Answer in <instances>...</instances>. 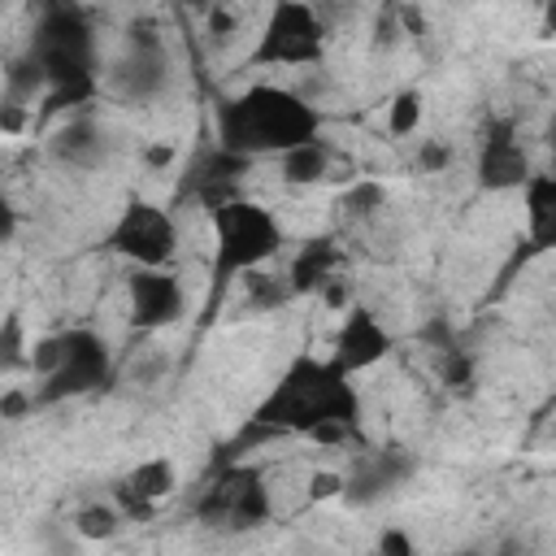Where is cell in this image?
<instances>
[{
    "label": "cell",
    "mask_w": 556,
    "mask_h": 556,
    "mask_svg": "<svg viewBox=\"0 0 556 556\" xmlns=\"http://www.w3.org/2000/svg\"><path fill=\"white\" fill-rule=\"evenodd\" d=\"M252 421L265 426L274 439L308 434L313 443H326V447H339V443L361 447V395L352 378L308 352L282 369L269 395L252 408Z\"/></svg>",
    "instance_id": "1"
},
{
    "label": "cell",
    "mask_w": 556,
    "mask_h": 556,
    "mask_svg": "<svg viewBox=\"0 0 556 556\" xmlns=\"http://www.w3.org/2000/svg\"><path fill=\"white\" fill-rule=\"evenodd\" d=\"M321 139V113L278 83H252L217 104V148L235 156H282Z\"/></svg>",
    "instance_id": "2"
},
{
    "label": "cell",
    "mask_w": 556,
    "mask_h": 556,
    "mask_svg": "<svg viewBox=\"0 0 556 556\" xmlns=\"http://www.w3.org/2000/svg\"><path fill=\"white\" fill-rule=\"evenodd\" d=\"M30 56L48 78L43 113H83L104 91L91 22L70 4H52L39 13Z\"/></svg>",
    "instance_id": "3"
},
{
    "label": "cell",
    "mask_w": 556,
    "mask_h": 556,
    "mask_svg": "<svg viewBox=\"0 0 556 556\" xmlns=\"http://www.w3.org/2000/svg\"><path fill=\"white\" fill-rule=\"evenodd\" d=\"M208 226H213V248H208V295H204V321L217 317V308L226 304L230 287L243 282L248 274L265 269L269 256H278L282 248V222L239 195L230 204H222L217 213H208Z\"/></svg>",
    "instance_id": "4"
},
{
    "label": "cell",
    "mask_w": 556,
    "mask_h": 556,
    "mask_svg": "<svg viewBox=\"0 0 556 556\" xmlns=\"http://www.w3.org/2000/svg\"><path fill=\"white\" fill-rule=\"evenodd\" d=\"M195 517L204 526H217V530H230V534L261 530L274 517V495H269L265 473L248 460L217 465L213 482L195 500Z\"/></svg>",
    "instance_id": "5"
},
{
    "label": "cell",
    "mask_w": 556,
    "mask_h": 556,
    "mask_svg": "<svg viewBox=\"0 0 556 556\" xmlns=\"http://www.w3.org/2000/svg\"><path fill=\"white\" fill-rule=\"evenodd\" d=\"M326 52V22L313 4H278L269 9L252 52H248V65L256 70H300V65H317Z\"/></svg>",
    "instance_id": "6"
},
{
    "label": "cell",
    "mask_w": 556,
    "mask_h": 556,
    "mask_svg": "<svg viewBox=\"0 0 556 556\" xmlns=\"http://www.w3.org/2000/svg\"><path fill=\"white\" fill-rule=\"evenodd\" d=\"M61 339V356H56V369L39 382L35 400L39 404H61V400H78V395H91L100 387L113 382L117 365H113V348L100 330L91 326H70L56 334Z\"/></svg>",
    "instance_id": "7"
},
{
    "label": "cell",
    "mask_w": 556,
    "mask_h": 556,
    "mask_svg": "<svg viewBox=\"0 0 556 556\" xmlns=\"http://www.w3.org/2000/svg\"><path fill=\"white\" fill-rule=\"evenodd\" d=\"M104 252L130 261L135 269H169L178 252V222L165 204L152 200H126L104 230Z\"/></svg>",
    "instance_id": "8"
},
{
    "label": "cell",
    "mask_w": 556,
    "mask_h": 556,
    "mask_svg": "<svg viewBox=\"0 0 556 556\" xmlns=\"http://www.w3.org/2000/svg\"><path fill=\"white\" fill-rule=\"evenodd\" d=\"M169 78H174V70H169L165 39L156 30H130L122 56L109 70V91L130 104H148L169 91Z\"/></svg>",
    "instance_id": "9"
},
{
    "label": "cell",
    "mask_w": 556,
    "mask_h": 556,
    "mask_svg": "<svg viewBox=\"0 0 556 556\" xmlns=\"http://www.w3.org/2000/svg\"><path fill=\"white\" fill-rule=\"evenodd\" d=\"M478 187L486 191H521L530 182V156L526 143L517 139V122L513 117H491L478 135V161H473Z\"/></svg>",
    "instance_id": "10"
},
{
    "label": "cell",
    "mask_w": 556,
    "mask_h": 556,
    "mask_svg": "<svg viewBox=\"0 0 556 556\" xmlns=\"http://www.w3.org/2000/svg\"><path fill=\"white\" fill-rule=\"evenodd\" d=\"M391 348H395V334L382 326V317L369 308V304H352L348 313H343V321H339V334H334V348H330V365L339 369V374H365V369H374L378 361H387L391 356Z\"/></svg>",
    "instance_id": "11"
},
{
    "label": "cell",
    "mask_w": 556,
    "mask_h": 556,
    "mask_svg": "<svg viewBox=\"0 0 556 556\" xmlns=\"http://www.w3.org/2000/svg\"><path fill=\"white\" fill-rule=\"evenodd\" d=\"M413 469H417V460L404 447H365L352 456V465L343 473V500L352 508H369L382 495L400 491Z\"/></svg>",
    "instance_id": "12"
},
{
    "label": "cell",
    "mask_w": 556,
    "mask_h": 556,
    "mask_svg": "<svg viewBox=\"0 0 556 556\" xmlns=\"http://www.w3.org/2000/svg\"><path fill=\"white\" fill-rule=\"evenodd\" d=\"M126 304H130V321L139 330H161L187 313V287L174 269H130Z\"/></svg>",
    "instance_id": "13"
},
{
    "label": "cell",
    "mask_w": 556,
    "mask_h": 556,
    "mask_svg": "<svg viewBox=\"0 0 556 556\" xmlns=\"http://www.w3.org/2000/svg\"><path fill=\"white\" fill-rule=\"evenodd\" d=\"M48 156L65 169H100L104 156H109V135L104 126L83 109V113H70L52 135H48Z\"/></svg>",
    "instance_id": "14"
},
{
    "label": "cell",
    "mask_w": 556,
    "mask_h": 556,
    "mask_svg": "<svg viewBox=\"0 0 556 556\" xmlns=\"http://www.w3.org/2000/svg\"><path fill=\"white\" fill-rule=\"evenodd\" d=\"M248 156H235V152H226V148H217L213 143V152L208 156H200L195 165H191V174H187V191L208 208V213H217L222 204H230V200H239L243 191H239V178L248 174Z\"/></svg>",
    "instance_id": "15"
},
{
    "label": "cell",
    "mask_w": 556,
    "mask_h": 556,
    "mask_svg": "<svg viewBox=\"0 0 556 556\" xmlns=\"http://www.w3.org/2000/svg\"><path fill=\"white\" fill-rule=\"evenodd\" d=\"M339 265H343L339 243H334L330 235H313V239H304L300 252L291 256V265H287V282H291L295 295H321L334 278H343Z\"/></svg>",
    "instance_id": "16"
},
{
    "label": "cell",
    "mask_w": 556,
    "mask_h": 556,
    "mask_svg": "<svg viewBox=\"0 0 556 556\" xmlns=\"http://www.w3.org/2000/svg\"><path fill=\"white\" fill-rule=\"evenodd\" d=\"M526 208V252H556V174H530L521 187Z\"/></svg>",
    "instance_id": "17"
},
{
    "label": "cell",
    "mask_w": 556,
    "mask_h": 556,
    "mask_svg": "<svg viewBox=\"0 0 556 556\" xmlns=\"http://www.w3.org/2000/svg\"><path fill=\"white\" fill-rule=\"evenodd\" d=\"M330 161H334V148L326 139H313V143H300L278 156V178L291 187H313L330 174Z\"/></svg>",
    "instance_id": "18"
},
{
    "label": "cell",
    "mask_w": 556,
    "mask_h": 556,
    "mask_svg": "<svg viewBox=\"0 0 556 556\" xmlns=\"http://www.w3.org/2000/svg\"><path fill=\"white\" fill-rule=\"evenodd\" d=\"M126 491H135L139 500H148V504H161L174 486H178V465L169 460V456H148V460H139L126 478H117Z\"/></svg>",
    "instance_id": "19"
},
{
    "label": "cell",
    "mask_w": 556,
    "mask_h": 556,
    "mask_svg": "<svg viewBox=\"0 0 556 556\" xmlns=\"http://www.w3.org/2000/svg\"><path fill=\"white\" fill-rule=\"evenodd\" d=\"M122 513H117V504L113 500H100V504H83L78 513H74V530H78V539H87V543H104V539H113L117 530H122Z\"/></svg>",
    "instance_id": "20"
},
{
    "label": "cell",
    "mask_w": 556,
    "mask_h": 556,
    "mask_svg": "<svg viewBox=\"0 0 556 556\" xmlns=\"http://www.w3.org/2000/svg\"><path fill=\"white\" fill-rule=\"evenodd\" d=\"M421 117H426V96H421V87H404V91L391 96V104H387V130H391L395 139L417 135Z\"/></svg>",
    "instance_id": "21"
},
{
    "label": "cell",
    "mask_w": 556,
    "mask_h": 556,
    "mask_svg": "<svg viewBox=\"0 0 556 556\" xmlns=\"http://www.w3.org/2000/svg\"><path fill=\"white\" fill-rule=\"evenodd\" d=\"M243 287H248V300H252L256 308H278V304L295 300V291H291L287 274H282V278H269L265 269H256V274H248V278H243Z\"/></svg>",
    "instance_id": "22"
},
{
    "label": "cell",
    "mask_w": 556,
    "mask_h": 556,
    "mask_svg": "<svg viewBox=\"0 0 556 556\" xmlns=\"http://www.w3.org/2000/svg\"><path fill=\"white\" fill-rule=\"evenodd\" d=\"M382 204H387V187L382 182L361 178V182H352L343 191V213L348 217H374V213H382Z\"/></svg>",
    "instance_id": "23"
},
{
    "label": "cell",
    "mask_w": 556,
    "mask_h": 556,
    "mask_svg": "<svg viewBox=\"0 0 556 556\" xmlns=\"http://www.w3.org/2000/svg\"><path fill=\"white\" fill-rule=\"evenodd\" d=\"M369 556H417V539L404 526H382Z\"/></svg>",
    "instance_id": "24"
},
{
    "label": "cell",
    "mask_w": 556,
    "mask_h": 556,
    "mask_svg": "<svg viewBox=\"0 0 556 556\" xmlns=\"http://www.w3.org/2000/svg\"><path fill=\"white\" fill-rule=\"evenodd\" d=\"M0 361L13 369L22 361V313H9L0 326Z\"/></svg>",
    "instance_id": "25"
},
{
    "label": "cell",
    "mask_w": 556,
    "mask_h": 556,
    "mask_svg": "<svg viewBox=\"0 0 556 556\" xmlns=\"http://www.w3.org/2000/svg\"><path fill=\"white\" fill-rule=\"evenodd\" d=\"M308 500L321 504V500H343V473L339 469H317L308 478Z\"/></svg>",
    "instance_id": "26"
},
{
    "label": "cell",
    "mask_w": 556,
    "mask_h": 556,
    "mask_svg": "<svg viewBox=\"0 0 556 556\" xmlns=\"http://www.w3.org/2000/svg\"><path fill=\"white\" fill-rule=\"evenodd\" d=\"M30 404H39L35 391H26V387H4V395H0V417H4V421H22Z\"/></svg>",
    "instance_id": "27"
},
{
    "label": "cell",
    "mask_w": 556,
    "mask_h": 556,
    "mask_svg": "<svg viewBox=\"0 0 556 556\" xmlns=\"http://www.w3.org/2000/svg\"><path fill=\"white\" fill-rule=\"evenodd\" d=\"M417 165H421L426 174H439V169L452 165V148L439 143V139H426V143H417Z\"/></svg>",
    "instance_id": "28"
},
{
    "label": "cell",
    "mask_w": 556,
    "mask_h": 556,
    "mask_svg": "<svg viewBox=\"0 0 556 556\" xmlns=\"http://www.w3.org/2000/svg\"><path fill=\"white\" fill-rule=\"evenodd\" d=\"M139 161L148 165V169H165V165H174V143H148L143 152H139Z\"/></svg>",
    "instance_id": "29"
},
{
    "label": "cell",
    "mask_w": 556,
    "mask_h": 556,
    "mask_svg": "<svg viewBox=\"0 0 556 556\" xmlns=\"http://www.w3.org/2000/svg\"><path fill=\"white\" fill-rule=\"evenodd\" d=\"M543 143H547V156H552V169H547V174H556V117L547 122V135H543Z\"/></svg>",
    "instance_id": "30"
},
{
    "label": "cell",
    "mask_w": 556,
    "mask_h": 556,
    "mask_svg": "<svg viewBox=\"0 0 556 556\" xmlns=\"http://www.w3.org/2000/svg\"><path fill=\"white\" fill-rule=\"evenodd\" d=\"M543 35H556V0L543 9Z\"/></svg>",
    "instance_id": "31"
},
{
    "label": "cell",
    "mask_w": 556,
    "mask_h": 556,
    "mask_svg": "<svg viewBox=\"0 0 556 556\" xmlns=\"http://www.w3.org/2000/svg\"><path fill=\"white\" fill-rule=\"evenodd\" d=\"M552 404H556V387H552Z\"/></svg>",
    "instance_id": "32"
}]
</instances>
